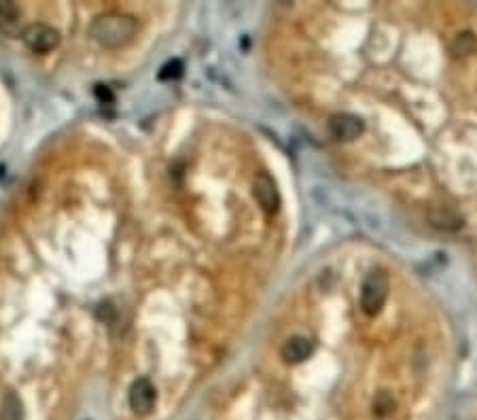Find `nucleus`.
<instances>
[{"label":"nucleus","mask_w":477,"mask_h":420,"mask_svg":"<svg viewBox=\"0 0 477 420\" xmlns=\"http://www.w3.org/2000/svg\"><path fill=\"white\" fill-rule=\"evenodd\" d=\"M393 410V401L382 393V395H378V399L373 401V414H378V416H386L388 412Z\"/></svg>","instance_id":"13"},{"label":"nucleus","mask_w":477,"mask_h":420,"mask_svg":"<svg viewBox=\"0 0 477 420\" xmlns=\"http://www.w3.org/2000/svg\"><path fill=\"white\" fill-rule=\"evenodd\" d=\"M183 73H185V64L181 62V60H168L161 68H159V81H177V79H181L183 77Z\"/></svg>","instance_id":"12"},{"label":"nucleus","mask_w":477,"mask_h":420,"mask_svg":"<svg viewBox=\"0 0 477 420\" xmlns=\"http://www.w3.org/2000/svg\"><path fill=\"white\" fill-rule=\"evenodd\" d=\"M365 130V123L361 117L352 115V113H337L329 119V132L333 138L337 140H344V143H348V140H354L363 134Z\"/></svg>","instance_id":"6"},{"label":"nucleus","mask_w":477,"mask_h":420,"mask_svg":"<svg viewBox=\"0 0 477 420\" xmlns=\"http://www.w3.org/2000/svg\"><path fill=\"white\" fill-rule=\"evenodd\" d=\"M0 32H5L7 37H21V11L15 3L9 0H0Z\"/></svg>","instance_id":"9"},{"label":"nucleus","mask_w":477,"mask_h":420,"mask_svg":"<svg viewBox=\"0 0 477 420\" xmlns=\"http://www.w3.org/2000/svg\"><path fill=\"white\" fill-rule=\"evenodd\" d=\"M93 94H96V98H98L100 104H113L115 102V96H113V91H111L109 85H96Z\"/></svg>","instance_id":"14"},{"label":"nucleus","mask_w":477,"mask_h":420,"mask_svg":"<svg viewBox=\"0 0 477 420\" xmlns=\"http://www.w3.org/2000/svg\"><path fill=\"white\" fill-rule=\"evenodd\" d=\"M115 314H117V310H115L109 301L102 304V306L98 308V319L105 321V323H113V321H115Z\"/></svg>","instance_id":"15"},{"label":"nucleus","mask_w":477,"mask_h":420,"mask_svg":"<svg viewBox=\"0 0 477 420\" xmlns=\"http://www.w3.org/2000/svg\"><path fill=\"white\" fill-rule=\"evenodd\" d=\"M138 34V19L127 13H102L89 26V37L107 49H121Z\"/></svg>","instance_id":"1"},{"label":"nucleus","mask_w":477,"mask_h":420,"mask_svg":"<svg viewBox=\"0 0 477 420\" xmlns=\"http://www.w3.org/2000/svg\"><path fill=\"white\" fill-rule=\"evenodd\" d=\"M129 408L134 414H138V416H147L153 412L155 408V401H157V393H155V387L151 384L149 378H138L134 384H132V389H129Z\"/></svg>","instance_id":"5"},{"label":"nucleus","mask_w":477,"mask_h":420,"mask_svg":"<svg viewBox=\"0 0 477 420\" xmlns=\"http://www.w3.org/2000/svg\"><path fill=\"white\" fill-rule=\"evenodd\" d=\"M316 348V342L312 338H305V335H293L285 342V346L280 348V357L285 363L289 365H297L303 363L305 359H310L312 353Z\"/></svg>","instance_id":"7"},{"label":"nucleus","mask_w":477,"mask_h":420,"mask_svg":"<svg viewBox=\"0 0 477 420\" xmlns=\"http://www.w3.org/2000/svg\"><path fill=\"white\" fill-rule=\"evenodd\" d=\"M0 420H24V405L15 393H7L0 401Z\"/></svg>","instance_id":"10"},{"label":"nucleus","mask_w":477,"mask_h":420,"mask_svg":"<svg viewBox=\"0 0 477 420\" xmlns=\"http://www.w3.org/2000/svg\"><path fill=\"white\" fill-rule=\"evenodd\" d=\"M477 47V39L473 37V32H460L456 34V39L452 41L450 49L456 58H465V55H471Z\"/></svg>","instance_id":"11"},{"label":"nucleus","mask_w":477,"mask_h":420,"mask_svg":"<svg viewBox=\"0 0 477 420\" xmlns=\"http://www.w3.org/2000/svg\"><path fill=\"white\" fill-rule=\"evenodd\" d=\"M390 283L384 270H373L361 287V308L367 317H378L388 299Z\"/></svg>","instance_id":"2"},{"label":"nucleus","mask_w":477,"mask_h":420,"mask_svg":"<svg viewBox=\"0 0 477 420\" xmlns=\"http://www.w3.org/2000/svg\"><path fill=\"white\" fill-rule=\"evenodd\" d=\"M429 221L433 227L437 229H444V231H458L465 223H462V217L456 213V210L452 206H446V204H439V206H433L429 210Z\"/></svg>","instance_id":"8"},{"label":"nucleus","mask_w":477,"mask_h":420,"mask_svg":"<svg viewBox=\"0 0 477 420\" xmlns=\"http://www.w3.org/2000/svg\"><path fill=\"white\" fill-rule=\"evenodd\" d=\"M253 195L265 215H276L280 208V193L276 181L267 172H259L253 181Z\"/></svg>","instance_id":"4"},{"label":"nucleus","mask_w":477,"mask_h":420,"mask_svg":"<svg viewBox=\"0 0 477 420\" xmlns=\"http://www.w3.org/2000/svg\"><path fill=\"white\" fill-rule=\"evenodd\" d=\"M21 41L34 53H47V51H51V49H55L60 45V32L49 24L34 21V24L24 28Z\"/></svg>","instance_id":"3"}]
</instances>
